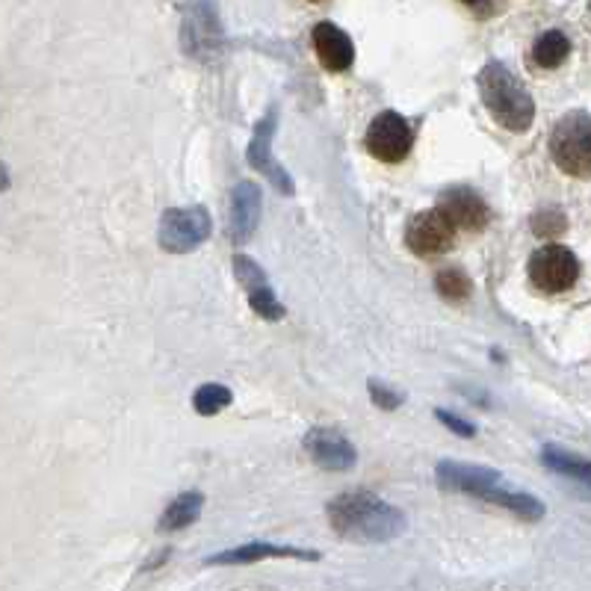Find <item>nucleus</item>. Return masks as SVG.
Here are the masks:
<instances>
[{"label": "nucleus", "instance_id": "nucleus-7", "mask_svg": "<svg viewBox=\"0 0 591 591\" xmlns=\"http://www.w3.org/2000/svg\"><path fill=\"white\" fill-rule=\"evenodd\" d=\"M367 151L382 160V163H402L414 145V131L408 125V119H402L399 113L388 110V113H379L370 128H367Z\"/></svg>", "mask_w": 591, "mask_h": 591}, {"label": "nucleus", "instance_id": "nucleus-6", "mask_svg": "<svg viewBox=\"0 0 591 591\" xmlns=\"http://www.w3.org/2000/svg\"><path fill=\"white\" fill-rule=\"evenodd\" d=\"M529 278L544 293H565L580 278V261L565 246H541L529 258Z\"/></svg>", "mask_w": 591, "mask_h": 591}, {"label": "nucleus", "instance_id": "nucleus-3", "mask_svg": "<svg viewBox=\"0 0 591 591\" xmlns=\"http://www.w3.org/2000/svg\"><path fill=\"white\" fill-rule=\"evenodd\" d=\"M479 95L497 125H503L512 133L529 131V125L535 119L532 95L503 63H488L479 71Z\"/></svg>", "mask_w": 591, "mask_h": 591}, {"label": "nucleus", "instance_id": "nucleus-17", "mask_svg": "<svg viewBox=\"0 0 591 591\" xmlns=\"http://www.w3.org/2000/svg\"><path fill=\"white\" fill-rule=\"evenodd\" d=\"M571 54V42L562 30H547L532 45V60L541 68H559Z\"/></svg>", "mask_w": 591, "mask_h": 591}, {"label": "nucleus", "instance_id": "nucleus-24", "mask_svg": "<svg viewBox=\"0 0 591 591\" xmlns=\"http://www.w3.org/2000/svg\"><path fill=\"white\" fill-rule=\"evenodd\" d=\"M435 417H438V423H444L450 432H456V435H461V438H473V435H476V426H473V423H467V420H461L459 414H450V411L438 408V411H435Z\"/></svg>", "mask_w": 591, "mask_h": 591}, {"label": "nucleus", "instance_id": "nucleus-16", "mask_svg": "<svg viewBox=\"0 0 591 591\" xmlns=\"http://www.w3.org/2000/svg\"><path fill=\"white\" fill-rule=\"evenodd\" d=\"M541 461H544L553 473H559V476L571 479L574 485H580V491H583L586 497H591V461L577 456V453H568V450H562V447H544V450H541Z\"/></svg>", "mask_w": 591, "mask_h": 591}, {"label": "nucleus", "instance_id": "nucleus-21", "mask_svg": "<svg viewBox=\"0 0 591 591\" xmlns=\"http://www.w3.org/2000/svg\"><path fill=\"white\" fill-rule=\"evenodd\" d=\"M565 228H568V219H565V213L556 210V207L541 210V213L532 216V231H535V237H541V240H559V237L565 234Z\"/></svg>", "mask_w": 591, "mask_h": 591}, {"label": "nucleus", "instance_id": "nucleus-12", "mask_svg": "<svg viewBox=\"0 0 591 591\" xmlns=\"http://www.w3.org/2000/svg\"><path fill=\"white\" fill-rule=\"evenodd\" d=\"M305 450L323 470H334V473L352 470L358 461V453L349 444V438L334 429H311L305 435Z\"/></svg>", "mask_w": 591, "mask_h": 591}, {"label": "nucleus", "instance_id": "nucleus-23", "mask_svg": "<svg viewBox=\"0 0 591 591\" xmlns=\"http://www.w3.org/2000/svg\"><path fill=\"white\" fill-rule=\"evenodd\" d=\"M234 275H237V281H240L246 290L266 284V275H263L261 266L252 261V258H246V255H237V258H234Z\"/></svg>", "mask_w": 591, "mask_h": 591}, {"label": "nucleus", "instance_id": "nucleus-27", "mask_svg": "<svg viewBox=\"0 0 591 591\" xmlns=\"http://www.w3.org/2000/svg\"><path fill=\"white\" fill-rule=\"evenodd\" d=\"M311 3H323V0H311Z\"/></svg>", "mask_w": 591, "mask_h": 591}, {"label": "nucleus", "instance_id": "nucleus-9", "mask_svg": "<svg viewBox=\"0 0 591 591\" xmlns=\"http://www.w3.org/2000/svg\"><path fill=\"white\" fill-rule=\"evenodd\" d=\"M261 190L252 181H243L231 190V207H228V240L234 246L249 243L258 222H261Z\"/></svg>", "mask_w": 591, "mask_h": 591}, {"label": "nucleus", "instance_id": "nucleus-4", "mask_svg": "<svg viewBox=\"0 0 591 591\" xmlns=\"http://www.w3.org/2000/svg\"><path fill=\"white\" fill-rule=\"evenodd\" d=\"M550 154L553 163L574 175L591 178V116L583 110H574L562 116L550 136Z\"/></svg>", "mask_w": 591, "mask_h": 591}, {"label": "nucleus", "instance_id": "nucleus-25", "mask_svg": "<svg viewBox=\"0 0 591 591\" xmlns=\"http://www.w3.org/2000/svg\"><path fill=\"white\" fill-rule=\"evenodd\" d=\"M370 399L379 405V408H385V411H394L396 405L402 402V394H396L391 391L388 385H379V382H370Z\"/></svg>", "mask_w": 591, "mask_h": 591}, {"label": "nucleus", "instance_id": "nucleus-18", "mask_svg": "<svg viewBox=\"0 0 591 591\" xmlns=\"http://www.w3.org/2000/svg\"><path fill=\"white\" fill-rule=\"evenodd\" d=\"M201 506H204V497L198 491H187V494L175 497L166 506L163 518H160V529H169L172 532V529H184V526L196 524L198 515H201Z\"/></svg>", "mask_w": 591, "mask_h": 591}, {"label": "nucleus", "instance_id": "nucleus-20", "mask_svg": "<svg viewBox=\"0 0 591 591\" xmlns=\"http://www.w3.org/2000/svg\"><path fill=\"white\" fill-rule=\"evenodd\" d=\"M435 287H438V293H441L444 299H450V302H461V299H467V296H470V290H473L470 278H467L461 269H441V272H438V278H435Z\"/></svg>", "mask_w": 591, "mask_h": 591}, {"label": "nucleus", "instance_id": "nucleus-5", "mask_svg": "<svg viewBox=\"0 0 591 591\" xmlns=\"http://www.w3.org/2000/svg\"><path fill=\"white\" fill-rule=\"evenodd\" d=\"M210 237V216L204 207H172L160 219V246L166 252L184 255L198 249Z\"/></svg>", "mask_w": 591, "mask_h": 591}, {"label": "nucleus", "instance_id": "nucleus-14", "mask_svg": "<svg viewBox=\"0 0 591 591\" xmlns=\"http://www.w3.org/2000/svg\"><path fill=\"white\" fill-rule=\"evenodd\" d=\"M314 48H317L323 68H329V71H346L355 60L352 39L331 21H323L314 27Z\"/></svg>", "mask_w": 591, "mask_h": 591}, {"label": "nucleus", "instance_id": "nucleus-11", "mask_svg": "<svg viewBox=\"0 0 591 591\" xmlns=\"http://www.w3.org/2000/svg\"><path fill=\"white\" fill-rule=\"evenodd\" d=\"M219 21L216 9H210L207 0H190L187 3V21H184V45L193 57H213L219 48Z\"/></svg>", "mask_w": 591, "mask_h": 591}, {"label": "nucleus", "instance_id": "nucleus-2", "mask_svg": "<svg viewBox=\"0 0 591 591\" xmlns=\"http://www.w3.org/2000/svg\"><path fill=\"white\" fill-rule=\"evenodd\" d=\"M438 485L444 491H459L467 497H476L482 503L509 509L512 515L524 518V521H541L544 518V503L526 491L509 488L503 482V476L491 467H479V464H461V461H441L438 470Z\"/></svg>", "mask_w": 591, "mask_h": 591}, {"label": "nucleus", "instance_id": "nucleus-19", "mask_svg": "<svg viewBox=\"0 0 591 591\" xmlns=\"http://www.w3.org/2000/svg\"><path fill=\"white\" fill-rule=\"evenodd\" d=\"M231 391L225 388V385H201L193 396V405H196L198 414H204V417H210V414H219L222 408H228L231 405Z\"/></svg>", "mask_w": 591, "mask_h": 591}, {"label": "nucleus", "instance_id": "nucleus-26", "mask_svg": "<svg viewBox=\"0 0 591 591\" xmlns=\"http://www.w3.org/2000/svg\"><path fill=\"white\" fill-rule=\"evenodd\" d=\"M464 3H482V0H464Z\"/></svg>", "mask_w": 591, "mask_h": 591}, {"label": "nucleus", "instance_id": "nucleus-1", "mask_svg": "<svg viewBox=\"0 0 591 591\" xmlns=\"http://www.w3.org/2000/svg\"><path fill=\"white\" fill-rule=\"evenodd\" d=\"M331 529L355 544H385L405 532V515L370 491H346L329 503Z\"/></svg>", "mask_w": 591, "mask_h": 591}, {"label": "nucleus", "instance_id": "nucleus-13", "mask_svg": "<svg viewBox=\"0 0 591 591\" xmlns=\"http://www.w3.org/2000/svg\"><path fill=\"white\" fill-rule=\"evenodd\" d=\"M438 207L453 219L456 228H464V231H485L488 222H491V210H488L485 198L473 193L470 187L447 190L438 201Z\"/></svg>", "mask_w": 591, "mask_h": 591}, {"label": "nucleus", "instance_id": "nucleus-22", "mask_svg": "<svg viewBox=\"0 0 591 591\" xmlns=\"http://www.w3.org/2000/svg\"><path fill=\"white\" fill-rule=\"evenodd\" d=\"M246 293H249V305L255 308V314H261L263 320H281V317H284V308L278 305V299H275L269 281L261 284V287L246 290Z\"/></svg>", "mask_w": 591, "mask_h": 591}, {"label": "nucleus", "instance_id": "nucleus-15", "mask_svg": "<svg viewBox=\"0 0 591 591\" xmlns=\"http://www.w3.org/2000/svg\"><path fill=\"white\" fill-rule=\"evenodd\" d=\"M317 559V553L311 550H299V547H281V544H243L234 550H225L219 556H210L207 565H249L258 559Z\"/></svg>", "mask_w": 591, "mask_h": 591}, {"label": "nucleus", "instance_id": "nucleus-10", "mask_svg": "<svg viewBox=\"0 0 591 591\" xmlns=\"http://www.w3.org/2000/svg\"><path fill=\"white\" fill-rule=\"evenodd\" d=\"M272 133H275V110H272L266 119H261L258 128H255V139H252V145H249V166L263 172V175L269 178V184H272L278 193L293 196V193H296L293 178H290L287 169L272 157Z\"/></svg>", "mask_w": 591, "mask_h": 591}, {"label": "nucleus", "instance_id": "nucleus-8", "mask_svg": "<svg viewBox=\"0 0 591 591\" xmlns=\"http://www.w3.org/2000/svg\"><path fill=\"white\" fill-rule=\"evenodd\" d=\"M453 240H456V225H453V219L441 207H432V210L417 213L408 222V231H405L408 249L414 255H420V258H432V255L447 252L453 246Z\"/></svg>", "mask_w": 591, "mask_h": 591}]
</instances>
